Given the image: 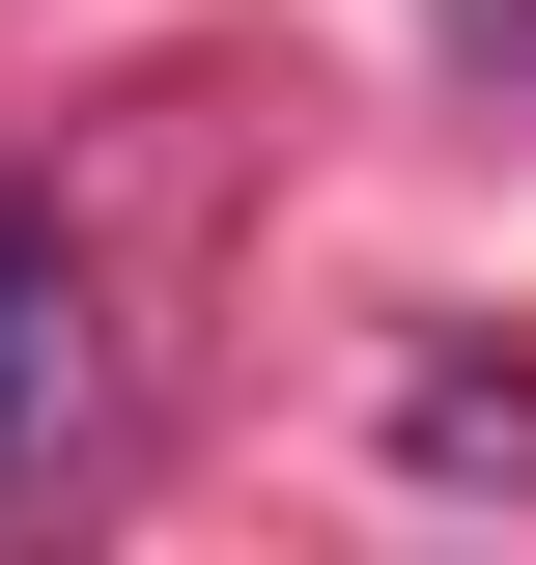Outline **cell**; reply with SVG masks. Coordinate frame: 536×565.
Returning a JSON list of instances; mask_svg holds the SVG:
<instances>
[{
  "instance_id": "cell-1",
  "label": "cell",
  "mask_w": 536,
  "mask_h": 565,
  "mask_svg": "<svg viewBox=\"0 0 536 565\" xmlns=\"http://www.w3.org/2000/svg\"><path fill=\"white\" fill-rule=\"evenodd\" d=\"M57 424H85V255L0 199V509L57 481Z\"/></svg>"
},
{
  "instance_id": "cell-2",
  "label": "cell",
  "mask_w": 536,
  "mask_h": 565,
  "mask_svg": "<svg viewBox=\"0 0 536 565\" xmlns=\"http://www.w3.org/2000/svg\"><path fill=\"white\" fill-rule=\"evenodd\" d=\"M396 452L424 481H536V367H396Z\"/></svg>"
}]
</instances>
